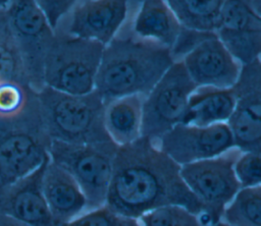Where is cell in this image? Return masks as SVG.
I'll use <instances>...</instances> for the list:
<instances>
[{"instance_id": "cell-32", "label": "cell", "mask_w": 261, "mask_h": 226, "mask_svg": "<svg viewBox=\"0 0 261 226\" xmlns=\"http://www.w3.org/2000/svg\"><path fill=\"white\" fill-rule=\"evenodd\" d=\"M1 79H2V78H1V76H0V80H1Z\"/></svg>"}, {"instance_id": "cell-21", "label": "cell", "mask_w": 261, "mask_h": 226, "mask_svg": "<svg viewBox=\"0 0 261 226\" xmlns=\"http://www.w3.org/2000/svg\"><path fill=\"white\" fill-rule=\"evenodd\" d=\"M0 76L2 79L30 87L22 54L10 27L5 9H0Z\"/></svg>"}, {"instance_id": "cell-3", "label": "cell", "mask_w": 261, "mask_h": 226, "mask_svg": "<svg viewBox=\"0 0 261 226\" xmlns=\"http://www.w3.org/2000/svg\"><path fill=\"white\" fill-rule=\"evenodd\" d=\"M37 97L51 139L69 144L111 140L104 125L105 103L96 91L71 95L45 86L37 92Z\"/></svg>"}, {"instance_id": "cell-30", "label": "cell", "mask_w": 261, "mask_h": 226, "mask_svg": "<svg viewBox=\"0 0 261 226\" xmlns=\"http://www.w3.org/2000/svg\"><path fill=\"white\" fill-rule=\"evenodd\" d=\"M11 2L12 0H0V9H6Z\"/></svg>"}, {"instance_id": "cell-13", "label": "cell", "mask_w": 261, "mask_h": 226, "mask_svg": "<svg viewBox=\"0 0 261 226\" xmlns=\"http://www.w3.org/2000/svg\"><path fill=\"white\" fill-rule=\"evenodd\" d=\"M214 33L241 65L260 59L261 16L246 0H225Z\"/></svg>"}, {"instance_id": "cell-4", "label": "cell", "mask_w": 261, "mask_h": 226, "mask_svg": "<svg viewBox=\"0 0 261 226\" xmlns=\"http://www.w3.org/2000/svg\"><path fill=\"white\" fill-rule=\"evenodd\" d=\"M51 140L35 92L21 114L7 119L0 118V188L46 163L49 160Z\"/></svg>"}, {"instance_id": "cell-23", "label": "cell", "mask_w": 261, "mask_h": 226, "mask_svg": "<svg viewBox=\"0 0 261 226\" xmlns=\"http://www.w3.org/2000/svg\"><path fill=\"white\" fill-rule=\"evenodd\" d=\"M35 91L22 83L0 80V118L7 119L21 114L28 107Z\"/></svg>"}, {"instance_id": "cell-16", "label": "cell", "mask_w": 261, "mask_h": 226, "mask_svg": "<svg viewBox=\"0 0 261 226\" xmlns=\"http://www.w3.org/2000/svg\"><path fill=\"white\" fill-rule=\"evenodd\" d=\"M43 192L55 226L88 211L87 199L75 179L50 160L43 175Z\"/></svg>"}, {"instance_id": "cell-12", "label": "cell", "mask_w": 261, "mask_h": 226, "mask_svg": "<svg viewBox=\"0 0 261 226\" xmlns=\"http://www.w3.org/2000/svg\"><path fill=\"white\" fill-rule=\"evenodd\" d=\"M157 145L182 166L224 154L234 148V139L227 123L207 126L179 123L167 131Z\"/></svg>"}, {"instance_id": "cell-10", "label": "cell", "mask_w": 261, "mask_h": 226, "mask_svg": "<svg viewBox=\"0 0 261 226\" xmlns=\"http://www.w3.org/2000/svg\"><path fill=\"white\" fill-rule=\"evenodd\" d=\"M141 1L77 0L55 30L94 40L105 46L125 26L132 5Z\"/></svg>"}, {"instance_id": "cell-14", "label": "cell", "mask_w": 261, "mask_h": 226, "mask_svg": "<svg viewBox=\"0 0 261 226\" xmlns=\"http://www.w3.org/2000/svg\"><path fill=\"white\" fill-rule=\"evenodd\" d=\"M180 61L197 87L232 88L242 68L214 32L198 43Z\"/></svg>"}, {"instance_id": "cell-6", "label": "cell", "mask_w": 261, "mask_h": 226, "mask_svg": "<svg viewBox=\"0 0 261 226\" xmlns=\"http://www.w3.org/2000/svg\"><path fill=\"white\" fill-rule=\"evenodd\" d=\"M118 146L112 140L69 144L51 140L49 160L68 172L82 188L88 210L105 205Z\"/></svg>"}, {"instance_id": "cell-19", "label": "cell", "mask_w": 261, "mask_h": 226, "mask_svg": "<svg viewBox=\"0 0 261 226\" xmlns=\"http://www.w3.org/2000/svg\"><path fill=\"white\" fill-rule=\"evenodd\" d=\"M144 96L130 95L105 104L104 125L117 146L130 144L142 136Z\"/></svg>"}, {"instance_id": "cell-2", "label": "cell", "mask_w": 261, "mask_h": 226, "mask_svg": "<svg viewBox=\"0 0 261 226\" xmlns=\"http://www.w3.org/2000/svg\"><path fill=\"white\" fill-rule=\"evenodd\" d=\"M174 61L169 48L119 33L104 46L95 91L105 104L130 95L145 97Z\"/></svg>"}, {"instance_id": "cell-22", "label": "cell", "mask_w": 261, "mask_h": 226, "mask_svg": "<svg viewBox=\"0 0 261 226\" xmlns=\"http://www.w3.org/2000/svg\"><path fill=\"white\" fill-rule=\"evenodd\" d=\"M221 221L231 226H261V186L242 187L224 210Z\"/></svg>"}, {"instance_id": "cell-1", "label": "cell", "mask_w": 261, "mask_h": 226, "mask_svg": "<svg viewBox=\"0 0 261 226\" xmlns=\"http://www.w3.org/2000/svg\"><path fill=\"white\" fill-rule=\"evenodd\" d=\"M105 206L133 219L166 206L182 207L199 217L203 213L180 176V165L143 135L118 146Z\"/></svg>"}, {"instance_id": "cell-33", "label": "cell", "mask_w": 261, "mask_h": 226, "mask_svg": "<svg viewBox=\"0 0 261 226\" xmlns=\"http://www.w3.org/2000/svg\"><path fill=\"white\" fill-rule=\"evenodd\" d=\"M260 60H261V57H260Z\"/></svg>"}, {"instance_id": "cell-31", "label": "cell", "mask_w": 261, "mask_h": 226, "mask_svg": "<svg viewBox=\"0 0 261 226\" xmlns=\"http://www.w3.org/2000/svg\"><path fill=\"white\" fill-rule=\"evenodd\" d=\"M209 226H231V225H229V224H227V223H225L223 221H218V222L213 223V224H211Z\"/></svg>"}, {"instance_id": "cell-28", "label": "cell", "mask_w": 261, "mask_h": 226, "mask_svg": "<svg viewBox=\"0 0 261 226\" xmlns=\"http://www.w3.org/2000/svg\"><path fill=\"white\" fill-rule=\"evenodd\" d=\"M0 226H29V225L0 213Z\"/></svg>"}, {"instance_id": "cell-17", "label": "cell", "mask_w": 261, "mask_h": 226, "mask_svg": "<svg viewBox=\"0 0 261 226\" xmlns=\"http://www.w3.org/2000/svg\"><path fill=\"white\" fill-rule=\"evenodd\" d=\"M182 25L164 0H142L132 23V34L171 50Z\"/></svg>"}, {"instance_id": "cell-9", "label": "cell", "mask_w": 261, "mask_h": 226, "mask_svg": "<svg viewBox=\"0 0 261 226\" xmlns=\"http://www.w3.org/2000/svg\"><path fill=\"white\" fill-rule=\"evenodd\" d=\"M5 11L22 54L30 87L39 92L45 87L44 63L55 31L34 0H12Z\"/></svg>"}, {"instance_id": "cell-18", "label": "cell", "mask_w": 261, "mask_h": 226, "mask_svg": "<svg viewBox=\"0 0 261 226\" xmlns=\"http://www.w3.org/2000/svg\"><path fill=\"white\" fill-rule=\"evenodd\" d=\"M234 104L232 88L197 87L189 98L181 123L198 126L226 123L232 114Z\"/></svg>"}, {"instance_id": "cell-24", "label": "cell", "mask_w": 261, "mask_h": 226, "mask_svg": "<svg viewBox=\"0 0 261 226\" xmlns=\"http://www.w3.org/2000/svg\"><path fill=\"white\" fill-rule=\"evenodd\" d=\"M142 226H205L200 217L179 206H166L146 213L139 219Z\"/></svg>"}, {"instance_id": "cell-27", "label": "cell", "mask_w": 261, "mask_h": 226, "mask_svg": "<svg viewBox=\"0 0 261 226\" xmlns=\"http://www.w3.org/2000/svg\"><path fill=\"white\" fill-rule=\"evenodd\" d=\"M46 15L53 30L59 21L70 11L77 0H34Z\"/></svg>"}, {"instance_id": "cell-20", "label": "cell", "mask_w": 261, "mask_h": 226, "mask_svg": "<svg viewBox=\"0 0 261 226\" xmlns=\"http://www.w3.org/2000/svg\"><path fill=\"white\" fill-rule=\"evenodd\" d=\"M185 27L214 32L225 0H164Z\"/></svg>"}, {"instance_id": "cell-26", "label": "cell", "mask_w": 261, "mask_h": 226, "mask_svg": "<svg viewBox=\"0 0 261 226\" xmlns=\"http://www.w3.org/2000/svg\"><path fill=\"white\" fill-rule=\"evenodd\" d=\"M234 171L242 187L261 186V151L242 152Z\"/></svg>"}, {"instance_id": "cell-8", "label": "cell", "mask_w": 261, "mask_h": 226, "mask_svg": "<svg viewBox=\"0 0 261 226\" xmlns=\"http://www.w3.org/2000/svg\"><path fill=\"white\" fill-rule=\"evenodd\" d=\"M197 86L176 60L144 97L142 135L157 142L182 122L189 98Z\"/></svg>"}, {"instance_id": "cell-29", "label": "cell", "mask_w": 261, "mask_h": 226, "mask_svg": "<svg viewBox=\"0 0 261 226\" xmlns=\"http://www.w3.org/2000/svg\"><path fill=\"white\" fill-rule=\"evenodd\" d=\"M255 12L261 16V0H246Z\"/></svg>"}, {"instance_id": "cell-15", "label": "cell", "mask_w": 261, "mask_h": 226, "mask_svg": "<svg viewBox=\"0 0 261 226\" xmlns=\"http://www.w3.org/2000/svg\"><path fill=\"white\" fill-rule=\"evenodd\" d=\"M47 162L27 176L0 188V213L29 226H55L43 192Z\"/></svg>"}, {"instance_id": "cell-25", "label": "cell", "mask_w": 261, "mask_h": 226, "mask_svg": "<svg viewBox=\"0 0 261 226\" xmlns=\"http://www.w3.org/2000/svg\"><path fill=\"white\" fill-rule=\"evenodd\" d=\"M56 226H142L139 219L121 216L105 205L88 210L76 218Z\"/></svg>"}, {"instance_id": "cell-7", "label": "cell", "mask_w": 261, "mask_h": 226, "mask_svg": "<svg viewBox=\"0 0 261 226\" xmlns=\"http://www.w3.org/2000/svg\"><path fill=\"white\" fill-rule=\"evenodd\" d=\"M242 152L236 147L215 158L180 166V176L203 206L202 223L221 221L224 210L242 188L234 165Z\"/></svg>"}, {"instance_id": "cell-11", "label": "cell", "mask_w": 261, "mask_h": 226, "mask_svg": "<svg viewBox=\"0 0 261 226\" xmlns=\"http://www.w3.org/2000/svg\"><path fill=\"white\" fill-rule=\"evenodd\" d=\"M234 109L226 122L241 152L261 151V60L242 65L232 87Z\"/></svg>"}, {"instance_id": "cell-5", "label": "cell", "mask_w": 261, "mask_h": 226, "mask_svg": "<svg viewBox=\"0 0 261 226\" xmlns=\"http://www.w3.org/2000/svg\"><path fill=\"white\" fill-rule=\"evenodd\" d=\"M104 45L55 30L44 63V83L71 95L95 91Z\"/></svg>"}]
</instances>
